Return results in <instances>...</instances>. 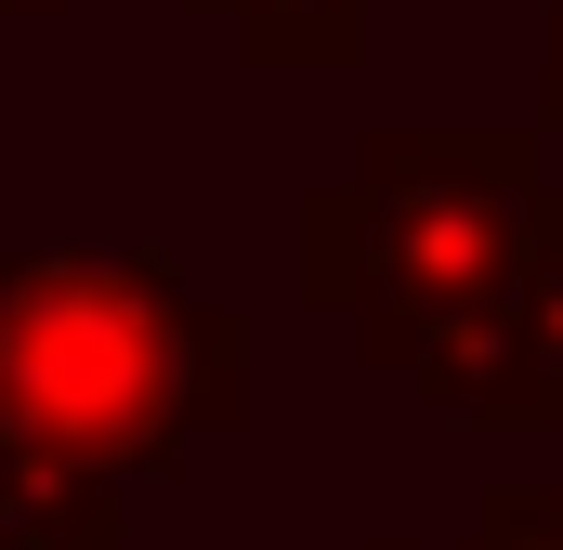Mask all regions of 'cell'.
I'll use <instances>...</instances> for the list:
<instances>
[{
	"instance_id": "obj_1",
	"label": "cell",
	"mask_w": 563,
	"mask_h": 550,
	"mask_svg": "<svg viewBox=\"0 0 563 550\" xmlns=\"http://www.w3.org/2000/svg\"><path fill=\"white\" fill-rule=\"evenodd\" d=\"M551 210V132H367L341 184L301 197V301L341 315L354 354L432 419L563 432V381L538 354Z\"/></svg>"
},
{
	"instance_id": "obj_2",
	"label": "cell",
	"mask_w": 563,
	"mask_h": 550,
	"mask_svg": "<svg viewBox=\"0 0 563 550\" xmlns=\"http://www.w3.org/2000/svg\"><path fill=\"white\" fill-rule=\"evenodd\" d=\"M250 419V315L157 250H0V446L119 498Z\"/></svg>"
},
{
	"instance_id": "obj_3",
	"label": "cell",
	"mask_w": 563,
	"mask_h": 550,
	"mask_svg": "<svg viewBox=\"0 0 563 550\" xmlns=\"http://www.w3.org/2000/svg\"><path fill=\"white\" fill-rule=\"evenodd\" d=\"M210 13L236 26V53H250L263 79H341L354 40H367L354 0H210Z\"/></svg>"
},
{
	"instance_id": "obj_4",
	"label": "cell",
	"mask_w": 563,
	"mask_h": 550,
	"mask_svg": "<svg viewBox=\"0 0 563 550\" xmlns=\"http://www.w3.org/2000/svg\"><path fill=\"white\" fill-rule=\"evenodd\" d=\"M472 550H563V485H498L472 512Z\"/></svg>"
},
{
	"instance_id": "obj_5",
	"label": "cell",
	"mask_w": 563,
	"mask_h": 550,
	"mask_svg": "<svg viewBox=\"0 0 563 550\" xmlns=\"http://www.w3.org/2000/svg\"><path fill=\"white\" fill-rule=\"evenodd\" d=\"M79 498H92V485H40V472L0 446V550H40L53 525H66V512H79Z\"/></svg>"
},
{
	"instance_id": "obj_6",
	"label": "cell",
	"mask_w": 563,
	"mask_h": 550,
	"mask_svg": "<svg viewBox=\"0 0 563 550\" xmlns=\"http://www.w3.org/2000/svg\"><path fill=\"white\" fill-rule=\"evenodd\" d=\"M40 550H119V498H79V512H66Z\"/></svg>"
},
{
	"instance_id": "obj_7",
	"label": "cell",
	"mask_w": 563,
	"mask_h": 550,
	"mask_svg": "<svg viewBox=\"0 0 563 550\" xmlns=\"http://www.w3.org/2000/svg\"><path fill=\"white\" fill-rule=\"evenodd\" d=\"M538 132H563V0H551V66H538Z\"/></svg>"
},
{
	"instance_id": "obj_8",
	"label": "cell",
	"mask_w": 563,
	"mask_h": 550,
	"mask_svg": "<svg viewBox=\"0 0 563 550\" xmlns=\"http://www.w3.org/2000/svg\"><path fill=\"white\" fill-rule=\"evenodd\" d=\"M380 550H472V538H380Z\"/></svg>"
}]
</instances>
